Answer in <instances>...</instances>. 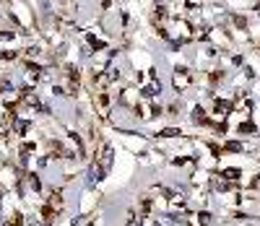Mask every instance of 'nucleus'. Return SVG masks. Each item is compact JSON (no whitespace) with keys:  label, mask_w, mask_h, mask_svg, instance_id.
I'll return each instance as SVG.
<instances>
[{"label":"nucleus","mask_w":260,"mask_h":226,"mask_svg":"<svg viewBox=\"0 0 260 226\" xmlns=\"http://www.w3.org/2000/svg\"><path fill=\"white\" fill-rule=\"evenodd\" d=\"M161 135H164V138H172V135H180V130H164Z\"/></svg>","instance_id":"nucleus-1"},{"label":"nucleus","mask_w":260,"mask_h":226,"mask_svg":"<svg viewBox=\"0 0 260 226\" xmlns=\"http://www.w3.org/2000/svg\"><path fill=\"white\" fill-rule=\"evenodd\" d=\"M224 174H226V177H229V179H234V177H237V174H240V172H237V169H226V172H224Z\"/></svg>","instance_id":"nucleus-2"}]
</instances>
